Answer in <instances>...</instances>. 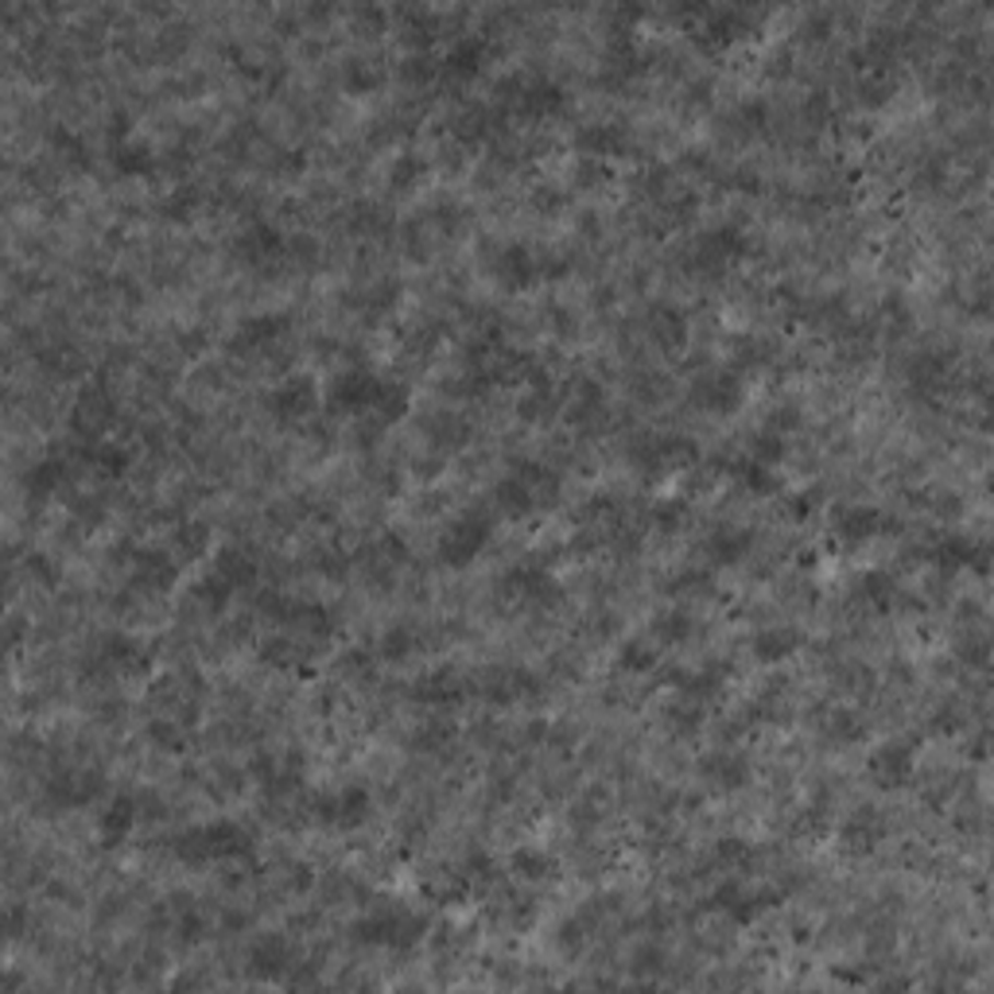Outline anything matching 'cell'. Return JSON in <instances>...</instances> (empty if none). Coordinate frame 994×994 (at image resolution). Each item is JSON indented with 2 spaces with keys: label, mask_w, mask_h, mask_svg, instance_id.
<instances>
[{
  "label": "cell",
  "mask_w": 994,
  "mask_h": 994,
  "mask_svg": "<svg viewBox=\"0 0 994 994\" xmlns=\"http://www.w3.org/2000/svg\"><path fill=\"white\" fill-rule=\"evenodd\" d=\"M560 498V475L545 462H517L502 482L493 485V510L510 521H525L548 510Z\"/></svg>",
  "instance_id": "1"
},
{
  "label": "cell",
  "mask_w": 994,
  "mask_h": 994,
  "mask_svg": "<svg viewBox=\"0 0 994 994\" xmlns=\"http://www.w3.org/2000/svg\"><path fill=\"white\" fill-rule=\"evenodd\" d=\"M171 855L179 862L191 867H206V862H245L253 855V835L233 820H214L203 827H187L171 839Z\"/></svg>",
  "instance_id": "2"
},
{
  "label": "cell",
  "mask_w": 994,
  "mask_h": 994,
  "mask_svg": "<svg viewBox=\"0 0 994 994\" xmlns=\"http://www.w3.org/2000/svg\"><path fill=\"white\" fill-rule=\"evenodd\" d=\"M485 269L493 273V281L510 292L533 288L536 281H545V276H552V273H563V264L556 261V256L540 253V249H533V245H521V241L493 245Z\"/></svg>",
  "instance_id": "3"
},
{
  "label": "cell",
  "mask_w": 994,
  "mask_h": 994,
  "mask_svg": "<svg viewBox=\"0 0 994 994\" xmlns=\"http://www.w3.org/2000/svg\"><path fill=\"white\" fill-rule=\"evenodd\" d=\"M427 933V917L412 910H377L369 917H362L354 925V940L369 944V948H389V952H409L424 940Z\"/></svg>",
  "instance_id": "4"
},
{
  "label": "cell",
  "mask_w": 994,
  "mask_h": 994,
  "mask_svg": "<svg viewBox=\"0 0 994 994\" xmlns=\"http://www.w3.org/2000/svg\"><path fill=\"white\" fill-rule=\"evenodd\" d=\"M696 462H699V447L688 439V435L653 432V435H641V439L633 443V467H638L645 478L681 475V470H692Z\"/></svg>",
  "instance_id": "5"
},
{
  "label": "cell",
  "mask_w": 994,
  "mask_h": 994,
  "mask_svg": "<svg viewBox=\"0 0 994 994\" xmlns=\"http://www.w3.org/2000/svg\"><path fill=\"white\" fill-rule=\"evenodd\" d=\"M490 540H493V521L485 513L470 510L459 513V517L443 528L439 540H435V556L447 568H467V563H475L490 548Z\"/></svg>",
  "instance_id": "6"
},
{
  "label": "cell",
  "mask_w": 994,
  "mask_h": 994,
  "mask_svg": "<svg viewBox=\"0 0 994 994\" xmlns=\"http://www.w3.org/2000/svg\"><path fill=\"white\" fill-rule=\"evenodd\" d=\"M311 820H319L331 832H357L374 816V797H369L362 785H346V789H331L311 797Z\"/></svg>",
  "instance_id": "7"
},
{
  "label": "cell",
  "mask_w": 994,
  "mask_h": 994,
  "mask_svg": "<svg viewBox=\"0 0 994 994\" xmlns=\"http://www.w3.org/2000/svg\"><path fill=\"white\" fill-rule=\"evenodd\" d=\"M750 253V238L739 230V226H715V230H704L696 241H692V269L704 276H719L727 273L731 264H739L742 256Z\"/></svg>",
  "instance_id": "8"
},
{
  "label": "cell",
  "mask_w": 994,
  "mask_h": 994,
  "mask_svg": "<svg viewBox=\"0 0 994 994\" xmlns=\"http://www.w3.org/2000/svg\"><path fill=\"white\" fill-rule=\"evenodd\" d=\"M692 409L707 412V416H731L746 404V381L739 369H707L692 381Z\"/></svg>",
  "instance_id": "9"
},
{
  "label": "cell",
  "mask_w": 994,
  "mask_h": 994,
  "mask_svg": "<svg viewBox=\"0 0 994 994\" xmlns=\"http://www.w3.org/2000/svg\"><path fill=\"white\" fill-rule=\"evenodd\" d=\"M774 901H777L774 890H750L742 878H727V882H719L711 890L707 905H711L715 913H722V917H731L734 925H754Z\"/></svg>",
  "instance_id": "10"
},
{
  "label": "cell",
  "mask_w": 994,
  "mask_h": 994,
  "mask_svg": "<svg viewBox=\"0 0 994 994\" xmlns=\"http://www.w3.org/2000/svg\"><path fill=\"white\" fill-rule=\"evenodd\" d=\"M377 385H381V377L369 374V369H362V366L342 369V374L331 381V389H327V409H331L334 416H366V412L374 409Z\"/></svg>",
  "instance_id": "11"
},
{
  "label": "cell",
  "mask_w": 994,
  "mask_h": 994,
  "mask_svg": "<svg viewBox=\"0 0 994 994\" xmlns=\"http://www.w3.org/2000/svg\"><path fill=\"white\" fill-rule=\"evenodd\" d=\"M502 591H505V598L517 606L560 603V583H556L552 571L540 568V563H521V568H513L510 575L502 579Z\"/></svg>",
  "instance_id": "12"
},
{
  "label": "cell",
  "mask_w": 994,
  "mask_h": 994,
  "mask_svg": "<svg viewBox=\"0 0 994 994\" xmlns=\"http://www.w3.org/2000/svg\"><path fill=\"white\" fill-rule=\"evenodd\" d=\"M475 688L485 704L510 707V704H521V699L533 696L536 676L528 669H521V664H498V669H485L482 676H478Z\"/></svg>",
  "instance_id": "13"
},
{
  "label": "cell",
  "mask_w": 994,
  "mask_h": 994,
  "mask_svg": "<svg viewBox=\"0 0 994 994\" xmlns=\"http://www.w3.org/2000/svg\"><path fill=\"white\" fill-rule=\"evenodd\" d=\"M913 769H917V750H913V742H901V739L882 742L867 762V774L878 789H901V785H910Z\"/></svg>",
  "instance_id": "14"
},
{
  "label": "cell",
  "mask_w": 994,
  "mask_h": 994,
  "mask_svg": "<svg viewBox=\"0 0 994 994\" xmlns=\"http://www.w3.org/2000/svg\"><path fill=\"white\" fill-rule=\"evenodd\" d=\"M467 696H470V681L459 669H450V664H439V669L424 672V676L412 684V699L424 707H435V711L462 704Z\"/></svg>",
  "instance_id": "15"
},
{
  "label": "cell",
  "mask_w": 994,
  "mask_h": 994,
  "mask_svg": "<svg viewBox=\"0 0 994 994\" xmlns=\"http://www.w3.org/2000/svg\"><path fill=\"white\" fill-rule=\"evenodd\" d=\"M128 579L137 591L145 595H168L179 579V563L168 552H156V548H137L133 560H128Z\"/></svg>",
  "instance_id": "16"
},
{
  "label": "cell",
  "mask_w": 994,
  "mask_h": 994,
  "mask_svg": "<svg viewBox=\"0 0 994 994\" xmlns=\"http://www.w3.org/2000/svg\"><path fill=\"white\" fill-rule=\"evenodd\" d=\"M882 839H886V820H882V812L870 808V804L850 808L847 820L839 824V847L847 850V855H855V858L870 855V850H875Z\"/></svg>",
  "instance_id": "17"
},
{
  "label": "cell",
  "mask_w": 994,
  "mask_h": 994,
  "mask_svg": "<svg viewBox=\"0 0 994 994\" xmlns=\"http://www.w3.org/2000/svg\"><path fill=\"white\" fill-rule=\"evenodd\" d=\"M925 556H928V563H933L936 571H944V575H956V571H963V568H975V571L986 568V548L975 545L971 536H960V533L940 536L936 545H928Z\"/></svg>",
  "instance_id": "18"
},
{
  "label": "cell",
  "mask_w": 994,
  "mask_h": 994,
  "mask_svg": "<svg viewBox=\"0 0 994 994\" xmlns=\"http://www.w3.org/2000/svg\"><path fill=\"white\" fill-rule=\"evenodd\" d=\"M288 315L264 311V315H249L241 319L238 331L230 334V350L233 354H256V350H269L288 334Z\"/></svg>",
  "instance_id": "19"
},
{
  "label": "cell",
  "mask_w": 994,
  "mask_h": 994,
  "mask_svg": "<svg viewBox=\"0 0 994 994\" xmlns=\"http://www.w3.org/2000/svg\"><path fill=\"white\" fill-rule=\"evenodd\" d=\"M878 533H886V517L875 505H839L832 513V536L839 545H867Z\"/></svg>",
  "instance_id": "20"
},
{
  "label": "cell",
  "mask_w": 994,
  "mask_h": 994,
  "mask_svg": "<svg viewBox=\"0 0 994 994\" xmlns=\"http://www.w3.org/2000/svg\"><path fill=\"white\" fill-rule=\"evenodd\" d=\"M315 400H319V389H315L311 377H284V381L264 397V404H269V412H273L276 420H307L315 412Z\"/></svg>",
  "instance_id": "21"
},
{
  "label": "cell",
  "mask_w": 994,
  "mask_h": 994,
  "mask_svg": "<svg viewBox=\"0 0 994 994\" xmlns=\"http://www.w3.org/2000/svg\"><path fill=\"white\" fill-rule=\"evenodd\" d=\"M629 148V137L626 128L614 125V121H595V125H583L575 133V152L583 156V160H614V156H621Z\"/></svg>",
  "instance_id": "22"
},
{
  "label": "cell",
  "mask_w": 994,
  "mask_h": 994,
  "mask_svg": "<svg viewBox=\"0 0 994 994\" xmlns=\"http://www.w3.org/2000/svg\"><path fill=\"white\" fill-rule=\"evenodd\" d=\"M233 253H238V261H245V264H269V261H281L288 249H284V233L276 230V226H269V221H249L245 230L238 233V241H233Z\"/></svg>",
  "instance_id": "23"
},
{
  "label": "cell",
  "mask_w": 994,
  "mask_h": 994,
  "mask_svg": "<svg viewBox=\"0 0 994 994\" xmlns=\"http://www.w3.org/2000/svg\"><path fill=\"white\" fill-rule=\"evenodd\" d=\"M113 416H117V409H113V397L102 389V385H90V389H82V397H78L75 412H70V424H75L78 435L94 439V435H102L105 427H110Z\"/></svg>",
  "instance_id": "24"
},
{
  "label": "cell",
  "mask_w": 994,
  "mask_h": 994,
  "mask_svg": "<svg viewBox=\"0 0 994 994\" xmlns=\"http://www.w3.org/2000/svg\"><path fill=\"white\" fill-rule=\"evenodd\" d=\"M699 774L715 792H734L750 781V762L739 750H715L699 762Z\"/></svg>",
  "instance_id": "25"
},
{
  "label": "cell",
  "mask_w": 994,
  "mask_h": 994,
  "mask_svg": "<svg viewBox=\"0 0 994 994\" xmlns=\"http://www.w3.org/2000/svg\"><path fill=\"white\" fill-rule=\"evenodd\" d=\"M292 968H296V956H292V944L284 940V936H261V940L249 948V971H253L256 979L276 983V979H284Z\"/></svg>",
  "instance_id": "26"
},
{
  "label": "cell",
  "mask_w": 994,
  "mask_h": 994,
  "mask_svg": "<svg viewBox=\"0 0 994 994\" xmlns=\"http://www.w3.org/2000/svg\"><path fill=\"white\" fill-rule=\"evenodd\" d=\"M137 820H140L137 797H128V792H117V797H113L110 804L102 808V816H98V839H102L105 847H121V843H125L128 835H133Z\"/></svg>",
  "instance_id": "27"
},
{
  "label": "cell",
  "mask_w": 994,
  "mask_h": 994,
  "mask_svg": "<svg viewBox=\"0 0 994 994\" xmlns=\"http://www.w3.org/2000/svg\"><path fill=\"white\" fill-rule=\"evenodd\" d=\"M800 645H804V633L792 626H765L754 633V641H750V653H754V661L762 664H781L789 661L792 653H800Z\"/></svg>",
  "instance_id": "28"
},
{
  "label": "cell",
  "mask_w": 994,
  "mask_h": 994,
  "mask_svg": "<svg viewBox=\"0 0 994 994\" xmlns=\"http://www.w3.org/2000/svg\"><path fill=\"white\" fill-rule=\"evenodd\" d=\"M98 664H105V669L133 676V672H145L148 669V649L140 645L137 638H128V633H110V638L98 645Z\"/></svg>",
  "instance_id": "29"
},
{
  "label": "cell",
  "mask_w": 994,
  "mask_h": 994,
  "mask_svg": "<svg viewBox=\"0 0 994 994\" xmlns=\"http://www.w3.org/2000/svg\"><path fill=\"white\" fill-rule=\"evenodd\" d=\"M750 548H754V533H750V528L722 525V528H715V533L707 536L704 552H707V560L719 563V568H731V563L746 560Z\"/></svg>",
  "instance_id": "30"
},
{
  "label": "cell",
  "mask_w": 994,
  "mask_h": 994,
  "mask_svg": "<svg viewBox=\"0 0 994 994\" xmlns=\"http://www.w3.org/2000/svg\"><path fill=\"white\" fill-rule=\"evenodd\" d=\"M645 331H649V339H653L661 350H676L684 339H688V319H684L681 307L653 304L645 311Z\"/></svg>",
  "instance_id": "31"
},
{
  "label": "cell",
  "mask_w": 994,
  "mask_h": 994,
  "mask_svg": "<svg viewBox=\"0 0 994 994\" xmlns=\"http://www.w3.org/2000/svg\"><path fill=\"white\" fill-rule=\"evenodd\" d=\"M485 62V39L482 35H467V39H455L447 47V55L439 59V70L450 78H470L478 75Z\"/></svg>",
  "instance_id": "32"
},
{
  "label": "cell",
  "mask_w": 994,
  "mask_h": 994,
  "mask_svg": "<svg viewBox=\"0 0 994 994\" xmlns=\"http://www.w3.org/2000/svg\"><path fill=\"white\" fill-rule=\"evenodd\" d=\"M404 560H409V548H404V540H400V536H392V533L377 536L374 545L362 552V563H366V571L374 579H389L392 571L404 568Z\"/></svg>",
  "instance_id": "33"
},
{
  "label": "cell",
  "mask_w": 994,
  "mask_h": 994,
  "mask_svg": "<svg viewBox=\"0 0 994 994\" xmlns=\"http://www.w3.org/2000/svg\"><path fill=\"white\" fill-rule=\"evenodd\" d=\"M226 583L233 586V591H245V586L256 583V560L249 548H238V545H226L218 548V556H214V568Z\"/></svg>",
  "instance_id": "34"
},
{
  "label": "cell",
  "mask_w": 994,
  "mask_h": 994,
  "mask_svg": "<svg viewBox=\"0 0 994 994\" xmlns=\"http://www.w3.org/2000/svg\"><path fill=\"white\" fill-rule=\"evenodd\" d=\"M568 420L575 427H595L606 416V392L595 381H579L575 392L568 397Z\"/></svg>",
  "instance_id": "35"
},
{
  "label": "cell",
  "mask_w": 994,
  "mask_h": 994,
  "mask_svg": "<svg viewBox=\"0 0 994 994\" xmlns=\"http://www.w3.org/2000/svg\"><path fill=\"white\" fill-rule=\"evenodd\" d=\"M110 156H113V168H117L121 175H148V171L156 168L152 148H148L145 140H133V137H125V140L113 137Z\"/></svg>",
  "instance_id": "36"
},
{
  "label": "cell",
  "mask_w": 994,
  "mask_h": 994,
  "mask_svg": "<svg viewBox=\"0 0 994 994\" xmlns=\"http://www.w3.org/2000/svg\"><path fill=\"white\" fill-rule=\"evenodd\" d=\"M510 870H513L517 882L536 886V882H548V878L556 875V858L548 855V850H540V847H521V850H513Z\"/></svg>",
  "instance_id": "37"
},
{
  "label": "cell",
  "mask_w": 994,
  "mask_h": 994,
  "mask_svg": "<svg viewBox=\"0 0 994 994\" xmlns=\"http://www.w3.org/2000/svg\"><path fill=\"white\" fill-rule=\"evenodd\" d=\"M820 731H824L827 742H839V746H855V742L867 739V722L858 719L855 711H847V707H832V711L824 715V722H820Z\"/></svg>",
  "instance_id": "38"
},
{
  "label": "cell",
  "mask_w": 994,
  "mask_h": 994,
  "mask_svg": "<svg viewBox=\"0 0 994 994\" xmlns=\"http://www.w3.org/2000/svg\"><path fill=\"white\" fill-rule=\"evenodd\" d=\"M67 475H70V467H67V459H59V455L39 459L32 470H27V493H32V498H52V493L62 490Z\"/></svg>",
  "instance_id": "39"
},
{
  "label": "cell",
  "mask_w": 994,
  "mask_h": 994,
  "mask_svg": "<svg viewBox=\"0 0 994 994\" xmlns=\"http://www.w3.org/2000/svg\"><path fill=\"white\" fill-rule=\"evenodd\" d=\"M424 427H427V439H432L435 447H447V450L462 447V443L470 439V424L462 416H455V412H435V416L424 420Z\"/></svg>",
  "instance_id": "40"
},
{
  "label": "cell",
  "mask_w": 994,
  "mask_h": 994,
  "mask_svg": "<svg viewBox=\"0 0 994 994\" xmlns=\"http://www.w3.org/2000/svg\"><path fill=\"white\" fill-rule=\"evenodd\" d=\"M858 598L870 603L875 610H890L898 603V579L890 571H867V575L858 579Z\"/></svg>",
  "instance_id": "41"
},
{
  "label": "cell",
  "mask_w": 994,
  "mask_h": 994,
  "mask_svg": "<svg viewBox=\"0 0 994 994\" xmlns=\"http://www.w3.org/2000/svg\"><path fill=\"white\" fill-rule=\"evenodd\" d=\"M704 707L707 704H699V699L681 696V692H676V699L664 707V722H669L676 734H696L699 727H704Z\"/></svg>",
  "instance_id": "42"
},
{
  "label": "cell",
  "mask_w": 994,
  "mask_h": 994,
  "mask_svg": "<svg viewBox=\"0 0 994 994\" xmlns=\"http://www.w3.org/2000/svg\"><path fill=\"white\" fill-rule=\"evenodd\" d=\"M692 629H696L692 614L684 610V606H676V610H664L661 618L653 621V638L661 641V645H684V641L692 638Z\"/></svg>",
  "instance_id": "43"
},
{
  "label": "cell",
  "mask_w": 994,
  "mask_h": 994,
  "mask_svg": "<svg viewBox=\"0 0 994 994\" xmlns=\"http://www.w3.org/2000/svg\"><path fill=\"white\" fill-rule=\"evenodd\" d=\"M397 299H400V284L397 281H374L369 288L357 292L354 304H357V311H362V315H385V311H392V307H397Z\"/></svg>",
  "instance_id": "44"
},
{
  "label": "cell",
  "mask_w": 994,
  "mask_h": 994,
  "mask_svg": "<svg viewBox=\"0 0 994 994\" xmlns=\"http://www.w3.org/2000/svg\"><path fill=\"white\" fill-rule=\"evenodd\" d=\"M261 661L276 664V669H304L307 661V645L296 638H269L261 645Z\"/></svg>",
  "instance_id": "45"
},
{
  "label": "cell",
  "mask_w": 994,
  "mask_h": 994,
  "mask_svg": "<svg viewBox=\"0 0 994 994\" xmlns=\"http://www.w3.org/2000/svg\"><path fill=\"white\" fill-rule=\"evenodd\" d=\"M910 381H913V389H921V392L940 389V385L948 381V357L944 354H921L917 362L910 366Z\"/></svg>",
  "instance_id": "46"
},
{
  "label": "cell",
  "mask_w": 994,
  "mask_h": 994,
  "mask_svg": "<svg viewBox=\"0 0 994 994\" xmlns=\"http://www.w3.org/2000/svg\"><path fill=\"white\" fill-rule=\"evenodd\" d=\"M148 739H152L163 754H179V750H187V727L179 719H171V715H160V719L148 722Z\"/></svg>",
  "instance_id": "47"
},
{
  "label": "cell",
  "mask_w": 994,
  "mask_h": 994,
  "mask_svg": "<svg viewBox=\"0 0 994 994\" xmlns=\"http://www.w3.org/2000/svg\"><path fill=\"white\" fill-rule=\"evenodd\" d=\"M618 669L629 672V676H645V672H653L656 669L653 641H641V638L626 641V645H621V653H618Z\"/></svg>",
  "instance_id": "48"
},
{
  "label": "cell",
  "mask_w": 994,
  "mask_h": 994,
  "mask_svg": "<svg viewBox=\"0 0 994 994\" xmlns=\"http://www.w3.org/2000/svg\"><path fill=\"white\" fill-rule=\"evenodd\" d=\"M206 548H210V528H206L203 521H183V525L175 528V552L179 556L195 560V556H203Z\"/></svg>",
  "instance_id": "49"
},
{
  "label": "cell",
  "mask_w": 994,
  "mask_h": 994,
  "mask_svg": "<svg viewBox=\"0 0 994 994\" xmlns=\"http://www.w3.org/2000/svg\"><path fill=\"white\" fill-rule=\"evenodd\" d=\"M715 867L722 870H742L750 867V858H754V847H750L746 839H739V835H727V839L715 843Z\"/></svg>",
  "instance_id": "50"
},
{
  "label": "cell",
  "mask_w": 994,
  "mask_h": 994,
  "mask_svg": "<svg viewBox=\"0 0 994 994\" xmlns=\"http://www.w3.org/2000/svg\"><path fill=\"white\" fill-rule=\"evenodd\" d=\"M715 591V575L707 568H688L672 579V595L681 598H707Z\"/></svg>",
  "instance_id": "51"
},
{
  "label": "cell",
  "mask_w": 994,
  "mask_h": 994,
  "mask_svg": "<svg viewBox=\"0 0 994 994\" xmlns=\"http://www.w3.org/2000/svg\"><path fill=\"white\" fill-rule=\"evenodd\" d=\"M191 595H195L198 603L206 606V610H221V606H226V603H230V598H233V586L226 583V579H221L218 571H210V575H203V579H198V583H195V591H191Z\"/></svg>",
  "instance_id": "52"
},
{
  "label": "cell",
  "mask_w": 994,
  "mask_h": 994,
  "mask_svg": "<svg viewBox=\"0 0 994 994\" xmlns=\"http://www.w3.org/2000/svg\"><path fill=\"white\" fill-rule=\"evenodd\" d=\"M827 827H832V816H827L820 804L800 808V816L792 820V835H797V839H820Z\"/></svg>",
  "instance_id": "53"
},
{
  "label": "cell",
  "mask_w": 994,
  "mask_h": 994,
  "mask_svg": "<svg viewBox=\"0 0 994 994\" xmlns=\"http://www.w3.org/2000/svg\"><path fill=\"white\" fill-rule=\"evenodd\" d=\"M424 175H427V163L420 160V156H400V160L392 163V171H389V183L397 191H412Z\"/></svg>",
  "instance_id": "54"
},
{
  "label": "cell",
  "mask_w": 994,
  "mask_h": 994,
  "mask_svg": "<svg viewBox=\"0 0 994 994\" xmlns=\"http://www.w3.org/2000/svg\"><path fill=\"white\" fill-rule=\"evenodd\" d=\"M781 455H785V439L774 432H765V427L754 435V443H750V459L762 462V467H777Z\"/></svg>",
  "instance_id": "55"
},
{
  "label": "cell",
  "mask_w": 994,
  "mask_h": 994,
  "mask_svg": "<svg viewBox=\"0 0 994 994\" xmlns=\"http://www.w3.org/2000/svg\"><path fill=\"white\" fill-rule=\"evenodd\" d=\"M765 121H769V110H765L762 102H746V105H739V110L731 113V128H734V133H742V137H754V133H762Z\"/></svg>",
  "instance_id": "56"
},
{
  "label": "cell",
  "mask_w": 994,
  "mask_h": 994,
  "mask_svg": "<svg viewBox=\"0 0 994 994\" xmlns=\"http://www.w3.org/2000/svg\"><path fill=\"white\" fill-rule=\"evenodd\" d=\"M774 342H765V339H742V346H739V354H734V362H739V369L746 366V369H762V366H769L774 362Z\"/></svg>",
  "instance_id": "57"
},
{
  "label": "cell",
  "mask_w": 994,
  "mask_h": 994,
  "mask_svg": "<svg viewBox=\"0 0 994 994\" xmlns=\"http://www.w3.org/2000/svg\"><path fill=\"white\" fill-rule=\"evenodd\" d=\"M377 649H381L385 661H404V656H412V649H416V638H412L409 626H392Z\"/></svg>",
  "instance_id": "58"
},
{
  "label": "cell",
  "mask_w": 994,
  "mask_h": 994,
  "mask_svg": "<svg viewBox=\"0 0 994 994\" xmlns=\"http://www.w3.org/2000/svg\"><path fill=\"white\" fill-rule=\"evenodd\" d=\"M195 206H198V191L195 187H175L160 203V214H163V218H171V221H183V218H191V214H195Z\"/></svg>",
  "instance_id": "59"
},
{
  "label": "cell",
  "mask_w": 994,
  "mask_h": 994,
  "mask_svg": "<svg viewBox=\"0 0 994 994\" xmlns=\"http://www.w3.org/2000/svg\"><path fill=\"white\" fill-rule=\"evenodd\" d=\"M450 739H455V727L450 722H424L416 731V750H427V754H435V750H443V746H450Z\"/></svg>",
  "instance_id": "60"
},
{
  "label": "cell",
  "mask_w": 994,
  "mask_h": 994,
  "mask_svg": "<svg viewBox=\"0 0 994 994\" xmlns=\"http://www.w3.org/2000/svg\"><path fill=\"white\" fill-rule=\"evenodd\" d=\"M684 517H688V502H681V498H669V502H656L653 505V525L661 528V533L681 528Z\"/></svg>",
  "instance_id": "61"
},
{
  "label": "cell",
  "mask_w": 994,
  "mask_h": 994,
  "mask_svg": "<svg viewBox=\"0 0 994 994\" xmlns=\"http://www.w3.org/2000/svg\"><path fill=\"white\" fill-rule=\"evenodd\" d=\"M385 210L381 206H374V203H362V206H354V218H350V230H357V233H377V230H385Z\"/></svg>",
  "instance_id": "62"
},
{
  "label": "cell",
  "mask_w": 994,
  "mask_h": 994,
  "mask_svg": "<svg viewBox=\"0 0 994 994\" xmlns=\"http://www.w3.org/2000/svg\"><path fill=\"white\" fill-rule=\"evenodd\" d=\"M203 933H206V925H203V917H198L195 910H183L175 917V936L183 944H198V940H203Z\"/></svg>",
  "instance_id": "63"
},
{
  "label": "cell",
  "mask_w": 994,
  "mask_h": 994,
  "mask_svg": "<svg viewBox=\"0 0 994 994\" xmlns=\"http://www.w3.org/2000/svg\"><path fill=\"white\" fill-rule=\"evenodd\" d=\"M374 82H377V70H369L362 59H354L346 67V85H350V90H369Z\"/></svg>",
  "instance_id": "64"
}]
</instances>
